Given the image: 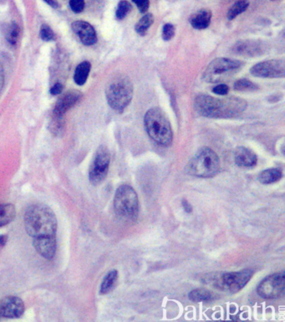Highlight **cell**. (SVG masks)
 <instances>
[{"label":"cell","instance_id":"obj_1","mask_svg":"<svg viewBox=\"0 0 285 322\" xmlns=\"http://www.w3.org/2000/svg\"><path fill=\"white\" fill-rule=\"evenodd\" d=\"M26 232L33 246L43 258L51 260L56 253L57 218L51 208L44 204H34L24 214Z\"/></svg>","mask_w":285,"mask_h":322},{"label":"cell","instance_id":"obj_2","mask_svg":"<svg viewBox=\"0 0 285 322\" xmlns=\"http://www.w3.org/2000/svg\"><path fill=\"white\" fill-rule=\"evenodd\" d=\"M194 108L198 114L210 119H229L242 114L247 102L238 97H212L208 95H199L194 101Z\"/></svg>","mask_w":285,"mask_h":322},{"label":"cell","instance_id":"obj_3","mask_svg":"<svg viewBox=\"0 0 285 322\" xmlns=\"http://www.w3.org/2000/svg\"><path fill=\"white\" fill-rule=\"evenodd\" d=\"M144 124L149 136L156 144L162 146H169L172 144V126L162 109H149L144 117Z\"/></svg>","mask_w":285,"mask_h":322},{"label":"cell","instance_id":"obj_4","mask_svg":"<svg viewBox=\"0 0 285 322\" xmlns=\"http://www.w3.org/2000/svg\"><path fill=\"white\" fill-rule=\"evenodd\" d=\"M219 157L212 149L201 148L189 161L187 170L197 177L209 178L219 171Z\"/></svg>","mask_w":285,"mask_h":322},{"label":"cell","instance_id":"obj_5","mask_svg":"<svg viewBox=\"0 0 285 322\" xmlns=\"http://www.w3.org/2000/svg\"><path fill=\"white\" fill-rule=\"evenodd\" d=\"M106 99L111 109L122 113L133 97L132 82L125 76H120L111 81L106 91Z\"/></svg>","mask_w":285,"mask_h":322},{"label":"cell","instance_id":"obj_6","mask_svg":"<svg viewBox=\"0 0 285 322\" xmlns=\"http://www.w3.org/2000/svg\"><path fill=\"white\" fill-rule=\"evenodd\" d=\"M243 63L230 58H217L210 62L203 73L206 83H217L228 80L243 68Z\"/></svg>","mask_w":285,"mask_h":322},{"label":"cell","instance_id":"obj_7","mask_svg":"<svg viewBox=\"0 0 285 322\" xmlns=\"http://www.w3.org/2000/svg\"><path fill=\"white\" fill-rule=\"evenodd\" d=\"M114 209L116 215L122 219H137L139 213V199L135 190L128 185H120L115 194Z\"/></svg>","mask_w":285,"mask_h":322},{"label":"cell","instance_id":"obj_8","mask_svg":"<svg viewBox=\"0 0 285 322\" xmlns=\"http://www.w3.org/2000/svg\"><path fill=\"white\" fill-rule=\"evenodd\" d=\"M252 275L254 272L252 270H243L238 272L225 273L221 275H216L209 281L218 289L234 294L245 286L251 280Z\"/></svg>","mask_w":285,"mask_h":322},{"label":"cell","instance_id":"obj_9","mask_svg":"<svg viewBox=\"0 0 285 322\" xmlns=\"http://www.w3.org/2000/svg\"><path fill=\"white\" fill-rule=\"evenodd\" d=\"M110 162L111 155L108 149L101 146L97 150L89 171V180L92 185H99L105 180L108 173Z\"/></svg>","mask_w":285,"mask_h":322},{"label":"cell","instance_id":"obj_10","mask_svg":"<svg viewBox=\"0 0 285 322\" xmlns=\"http://www.w3.org/2000/svg\"><path fill=\"white\" fill-rule=\"evenodd\" d=\"M285 289L284 273H277L264 279L258 286V294L264 299H277L283 296Z\"/></svg>","mask_w":285,"mask_h":322},{"label":"cell","instance_id":"obj_11","mask_svg":"<svg viewBox=\"0 0 285 322\" xmlns=\"http://www.w3.org/2000/svg\"><path fill=\"white\" fill-rule=\"evenodd\" d=\"M252 76L262 78H282L285 76L283 60H269L259 62L250 69Z\"/></svg>","mask_w":285,"mask_h":322},{"label":"cell","instance_id":"obj_12","mask_svg":"<svg viewBox=\"0 0 285 322\" xmlns=\"http://www.w3.org/2000/svg\"><path fill=\"white\" fill-rule=\"evenodd\" d=\"M24 312V302L17 296H7L0 301L1 318L15 319L21 317Z\"/></svg>","mask_w":285,"mask_h":322},{"label":"cell","instance_id":"obj_13","mask_svg":"<svg viewBox=\"0 0 285 322\" xmlns=\"http://www.w3.org/2000/svg\"><path fill=\"white\" fill-rule=\"evenodd\" d=\"M267 45L261 40H241L236 43L233 51L243 57H258L264 55L266 51Z\"/></svg>","mask_w":285,"mask_h":322},{"label":"cell","instance_id":"obj_14","mask_svg":"<svg viewBox=\"0 0 285 322\" xmlns=\"http://www.w3.org/2000/svg\"><path fill=\"white\" fill-rule=\"evenodd\" d=\"M71 27L74 33L76 34L84 45H92L97 43V32L91 24L87 22L78 20L74 22Z\"/></svg>","mask_w":285,"mask_h":322},{"label":"cell","instance_id":"obj_15","mask_svg":"<svg viewBox=\"0 0 285 322\" xmlns=\"http://www.w3.org/2000/svg\"><path fill=\"white\" fill-rule=\"evenodd\" d=\"M80 93L77 91H71L62 96L57 102L54 107V115L63 116L66 112L76 104L78 100L80 99Z\"/></svg>","mask_w":285,"mask_h":322},{"label":"cell","instance_id":"obj_16","mask_svg":"<svg viewBox=\"0 0 285 322\" xmlns=\"http://www.w3.org/2000/svg\"><path fill=\"white\" fill-rule=\"evenodd\" d=\"M234 160L239 167L250 168L257 164V156L248 148L238 147L234 153Z\"/></svg>","mask_w":285,"mask_h":322},{"label":"cell","instance_id":"obj_17","mask_svg":"<svg viewBox=\"0 0 285 322\" xmlns=\"http://www.w3.org/2000/svg\"><path fill=\"white\" fill-rule=\"evenodd\" d=\"M212 19V12L208 10H200L194 13L190 18V24L196 30H205L209 26Z\"/></svg>","mask_w":285,"mask_h":322},{"label":"cell","instance_id":"obj_18","mask_svg":"<svg viewBox=\"0 0 285 322\" xmlns=\"http://www.w3.org/2000/svg\"><path fill=\"white\" fill-rule=\"evenodd\" d=\"M90 68H91V65L89 62H83L82 63L78 65L75 71V75H74V80L77 85L82 86L86 83Z\"/></svg>","mask_w":285,"mask_h":322},{"label":"cell","instance_id":"obj_19","mask_svg":"<svg viewBox=\"0 0 285 322\" xmlns=\"http://www.w3.org/2000/svg\"><path fill=\"white\" fill-rule=\"evenodd\" d=\"M15 213V207L12 204H0V228L11 223Z\"/></svg>","mask_w":285,"mask_h":322},{"label":"cell","instance_id":"obj_20","mask_svg":"<svg viewBox=\"0 0 285 322\" xmlns=\"http://www.w3.org/2000/svg\"><path fill=\"white\" fill-rule=\"evenodd\" d=\"M282 178V171L279 169H269L260 173L259 180L263 184L275 183Z\"/></svg>","mask_w":285,"mask_h":322},{"label":"cell","instance_id":"obj_21","mask_svg":"<svg viewBox=\"0 0 285 322\" xmlns=\"http://www.w3.org/2000/svg\"><path fill=\"white\" fill-rule=\"evenodd\" d=\"M118 279V273L116 270H111L106 275L101 285L100 293L102 294H108L113 289Z\"/></svg>","mask_w":285,"mask_h":322},{"label":"cell","instance_id":"obj_22","mask_svg":"<svg viewBox=\"0 0 285 322\" xmlns=\"http://www.w3.org/2000/svg\"><path fill=\"white\" fill-rule=\"evenodd\" d=\"M154 16L152 14H144L142 19L137 22L135 30L140 36H146L149 28L153 24Z\"/></svg>","mask_w":285,"mask_h":322},{"label":"cell","instance_id":"obj_23","mask_svg":"<svg viewBox=\"0 0 285 322\" xmlns=\"http://www.w3.org/2000/svg\"><path fill=\"white\" fill-rule=\"evenodd\" d=\"M249 6V1L248 0H237L232 7L229 9L228 12V19L229 20H233L239 14L244 12L247 10Z\"/></svg>","mask_w":285,"mask_h":322},{"label":"cell","instance_id":"obj_24","mask_svg":"<svg viewBox=\"0 0 285 322\" xmlns=\"http://www.w3.org/2000/svg\"><path fill=\"white\" fill-rule=\"evenodd\" d=\"M189 299L194 302H207L214 299L212 292L204 289H196L189 293Z\"/></svg>","mask_w":285,"mask_h":322},{"label":"cell","instance_id":"obj_25","mask_svg":"<svg viewBox=\"0 0 285 322\" xmlns=\"http://www.w3.org/2000/svg\"><path fill=\"white\" fill-rule=\"evenodd\" d=\"M233 89L237 92H254L258 90L259 87L247 79H239L233 84Z\"/></svg>","mask_w":285,"mask_h":322},{"label":"cell","instance_id":"obj_26","mask_svg":"<svg viewBox=\"0 0 285 322\" xmlns=\"http://www.w3.org/2000/svg\"><path fill=\"white\" fill-rule=\"evenodd\" d=\"M51 133L55 136H61L65 132V122L63 116H55L51 121L50 125Z\"/></svg>","mask_w":285,"mask_h":322},{"label":"cell","instance_id":"obj_27","mask_svg":"<svg viewBox=\"0 0 285 322\" xmlns=\"http://www.w3.org/2000/svg\"><path fill=\"white\" fill-rule=\"evenodd\" d=\"M131 10H132V5L128 1L126 0L120 1L118 4L117 9H116V19L118 20H122L123 19H125Z\"/></svg>","mask_w":285,"mask_h":322},{"label":"cell","instance_id":"obj_28","mask_svg":"<svg viewBox=\"0 0 285 322\" xmlns=\"http://www.w3.org/2000/svg\"><path fill=\"white\" fill-rule=\"evenodd\" d=\"M19 34H20L19 27L16 24L13 23V24L10 25L9 30H8L6 38H7L8 41H9L11 45H16V43L18 42V40H19Z\"/></svg>","mask_w":285,"mask_h":322},{"label":"cell","instance_id":"obj_29","mask_svg":"<svg viewBox=\"0 0 285 322\" xmlns=\"http://www.w3.org/2000/svg\"><path fill=\"white\" fill-rule=\"evenodd\" d=\"M40 37L45 41H50L54 40V34L50 26L43 24L40 28Z\"/></svg>","mask_w":285,"mask_h":322},{"label":"cell","instance_id":"obj_30","mask_svg":"<svg viewBox=\"0 0 285 322\" xmlns=\"http://www.w3.org/2000/svg\"><path fill=\"white\" fill-rule=\"evenodd\" d=\"M175 27L172 24H166L163 29V38L166 41L172 40L175 36Z\"/></svg>","mask_w":285,"mask_h":322},{"label":"cell","instance_id":"obj_31","mask_svg":"<svg viewBox=\"0 0 285 322\" xmlns=\"http://www.w3.org/2000/svg\"><path fill=\"white\" fill-rule=\"evenodd\" d=\"M85 0H71L70 7L75 13H81L85 9Z\"/></svg>","mask_w":285,"mask_h":322},{"label":"cell","instance_id":"obj_32","mask_svg":"<svg viewBox=\"0 0 285 322\" xmlns=\"http://www.w3.org/2000/svg\"><path fill=\"white\" fill-rule=\"evenodd\" d=\"M132 1L136 4L138 10H140V12L143 13V14L147 12L149 6H150L149 0H132Z\"/></svg>","mask_w":285,"mask_h":322},{"label":"cell","instance_id":"obj_33","mask_svg":"<svg viewBox=\"0 0 285 322\" xmlns=\"http://www.w3.org/2000/svg\"><path fill=\"white\" fill-rule=\"evenodd\" d=\"M229 87L225 85V84H223V83L218 84V85L216 86V87L212 88V93H215V94L219 95V96H224V95H227L229 93Z\"/></svg>","mask_w":285,"mask_h":322},{"label":"cell","instance_id":"obj_34","mask_svg":"<svg viewBox=\"0 0 285 322\" xmlns=\"http://www.w3.org/2000/svg\"><path fill=\"white\" fill-rule=\"evenodd\" d=\"M62 91H63V86L60 83H56V84H54L53 87H52L51 89H50V93L52 95H59L62 93Z\"/></svg>","mask_w":285,"mask_h":322},{"label":"cell","instance_id":"obj_35","mask_svg":"<svg viewBox=\"0 0 285 322\" xmlns=\"http://www.w3.org/2000/svg\"><path fill=\"white\" fill-rule=\"evenodd\" d=\"M181 204H182V206H183L185 211L187 212V213H191L192 211H193V207H192L191 205H190L186 200H183Z\"/></svg>","mask_w":285,"mask_h":322},{"label":"cell","instance_id":"obj_36","mask_svg":"<svg viewBox=\"0 0 285 322\" xmlns=\"http://www.w3.org/2000/svg\"><path fill=\"white\" fill-rule=\"evenodd\" d=\"M8 241V237L6 235H0V247L5 246Z\"/></svg>","mask_w":285,"mask_h":322},{"label":"cell","instance_id":"obj_37","mask_svg":"<svg viewBox=\"0 0 285 322\" xmlns=\"http://www.w3.org/2000/svg\"><path fill=\"white\" fill-rule=\"evenodd\" d=\"M45 2L48 3L49 5H51L53 8H56L58 6V4H57L56 1L55 0H45Z\"/></svg>","mask_w":285,"mask_h":322},{"label":"cell","instance_id":"obj_38","mask_svg":"<svg viewBox=\"0 0 285 322\" xmlns=\"http://www.w3.org/2000/svg\"><path fill=\"white\" fill-rule=\"evenodd\" d=\"M0 318H1V315H0Z\"/></svg>","mask_w":285,"mask_h":322}]
</instances>
